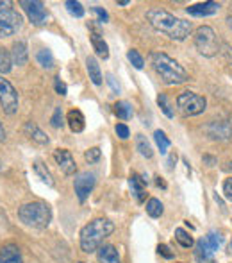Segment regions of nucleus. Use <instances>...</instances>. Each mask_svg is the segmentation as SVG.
<instances>
[{
  "mask_svg": "<svg viewBox=\"0 0 232 263\" xmlns=\"http://www.w3.org/2000/svg\"><path fill=\"white\" fill-rule=\"evenodd\" d=\"M157 104H159V107H161V109H163V113L166 115L168 118H174V111H172L170 104H168V99H166V95H164V93H161L159 97H157Z\"/></svg>",
  "mask_w": 232,
  "mask_h": 263,
  "instance_id": "nucleus-33",
  "label": "nucleus"
},
{
  "mask_svg": "<svg viewBox=\"0 0 232 263\" xmlns=\"http://www.w3.org/2000/svg\"><path fill=\"white\" fill-rule=\"evenodd\" d=\"M0 168H2V161H0Z\"/></svg>",
  "mask_w": 232,
  "mask_h": 263,
  "instance_id": "nucleus-49",
  "label": "nucleus"
},
{
  "mask_svg": "<svg viewBox=\"0 0 232 263\" xmlns=\"http://www.w3.org/2000/svg\"><path fill=\"white\" fill-rule=\"evenodd\" d=\"M93 13L97 14L98 22H102V24H106V22H109V13L104 9V7H98V6H95V7H93Z\"/></svg>",
  "mask_w": 232,
  "mask_h": 263,
  "instance_id": "nucleus-35",
  "label": "nucleus"
},
{
  "mask_svg": "<svg viewBox=\"0 0 232 263\" xmlns=\"http://www.w3.org/2000/svg\"><path fill=\"white\" fill-rule=\"evenodd\" d=\"M213 253H215V249L209 246L207 238L198 240V243H197V256H198V260H211Z\"/></svg>",
  "mask_w": 232,
  "mask_h": 263,
  "instance_id": "nucleus-22",
  "label": "nucleus"
},
{
  "mask_svg": "<svg viewBox=\"0 0 232 263\" xmlns=\"http://www.w3.org/2000/svg\"><path fill=\"white\" fill-rule=\"evenodd\" d=\"M20 6L24 7V11L27 13L31 24L34 25H43L47 24V9L43 6V2L39 0H20Z\"/></svg>",
  "mask_w": 232,
  "mask_h": 263,
  "instance_id": "nucleus-10",
  "label": "nucleus"
},
{
  "mask_svg": "<svg viewBox=\"0 0 232 263\" xmlns=\"http://www.w3.org/2000/svg\"><path fill=\"white\" fill-rule=\"evenodd\" d=\"M2 140H6V129H4L2 122H0V142H2Z\"/></svg>",
  "mask_w": 232,
  "mask_h": 263,
  "instance_id": "nucleus-45",
  "label": "nucleus"
},
{
  "mask_svg": "<svg viewBox=\"0 0 232 263\" xmlns=\"http://www.w3.org/2000/svg\"><path fill=\"white\" fill-rule=\"evenodd\" d=\"M115 231V224L108 218H95L80 229V249L91 254L102 247V242Z\"/></svg>",
  "mask_w": 232,
  "mask_h": 263,
  "instance_id": "nucleus-2",
  "label": "nucleus"
},
{
  "mask_svg": "<svg viewBox=\"0 0 232 263\" xmlns=\"http://www.w3.org/2000/svg\"><path fill=\"white\" fill-rule=\"evenodd\" d=\"M91 29H93V36H91V43H93V49L95 52H97L100 58L108 59L109 58V49H108V43L104 42V40L100 38V32L97 31V29L93 27V25H90Z\"/></svg>",
  "mask_w": 232,
  "mask_h": 263,
  "instance_id": "nucleus-20",
  "label": "nucleus"
},
{
  "mask_svg": "<svg viewBox=\"0 0 232 263\" xmlns=\"http://www.w3.org/2000/svg\"><path fill=\"white\" fill-rule=\"evenodd\" d=\"M146 213L152 218H159L163 215V202L159 199H149V202H146Z\"/></svg>",
  "mask_w": 232,
  "mask_h": 263,
  "instance_id": "nucleus-26",
  "label": "nucleus"
},
{
  "mask_svg": "<svg viewBox=\"0 0 232 263\" xmlns=\"http://www.w3.org/2000/svg\"><path fill=\"white\" fill-rule=\"evenodd\" d=\"M205 106H207L205 97L195 93V91H182L177 97V107L184 117H195V115L204 113Z\"/></svg>",
  "mask_w": 232,
  "mask_h": 263,
  "instance_id": "nucleus-6",
  "label": "nucleus"
},
{
  "mask_svg": "<svg viewBox=\"0 0 232 263\" xmlns=\"http://www.w3.org/2000/svg\"><path fill=\"white\" fill-rule=\"evenodd\" d=\"M54 159H56V163L59 165V168L62 170V174H65V176H72V174H75L77 163H75V159H73L70 151L56 149V151H54Z\"/></svg>",
  "mask_w": 232,
  "mask_h": 263,
  "instance_id": "nucleus-12",
  "label": "nucleus"
},
{
  "mask_svg": "<svg viewBox=\"0 0 232 263\" xmlns=\"http://www.w3.org/2000/svg\"><path fill=\"white\" fill-rule=\"evenodd\" d=\"M195 47L202 55L205 58H213V55L218 54L220 50V43H218V36L213 31L209 25H202L197 29L195 32Z\"/></svg>",
  "mask_w": 232,
  "mask_h": 263,
  "instance_id": "nucleus-5",
  "label": "nucleus"
},
{
  "mask_svg": "<svg viewBox=\"0 0 232 263\" xmlns=\"http://www.w3.org/2000/svg\"><path fill=\"white\" fill-rule=\"evenodd\" d=\"M205 238H207V242H209V246H211L213 247V249H218V246H220V238H218V235H216V233L215 231H213V233H209V235L207 236H205Z\"/></svg>",
  "mask_w": 232,
  "mask_h": 263,
  "instance_id": "nucleus-40",
  "label": "nucleus"
},
{
  "mask_svg": "<svg viewBox=\"0 0 232 263\" xmlns=\"http://www.w3.org/2000/svg\"><path fill=\"white\" fill-rule=\"evenodd\" d=\"M24 133L32 140V142L39 143V145H47V143H49V136H47L34 122H27V124L24 125Z\"/></svg>",
  "mask_w": 232,
  "mask_h": 263,
  "instance_id": "nucleus-15",
  "label": "nucleus"
},
{
  "mask_svg": "<svg viewBox=\"0 0 232 263\" xmlns=\"http://www.w3.org/2000/svg\"><path fill=\"white\" fill-rule=\"evenodd\" d=\"M220 4L216 2H202V4H193L187 7V14L191 16H211V14L218 13Z\"/></svg>",
  "mask_w": 232,
  "mask_h": 263,
  "instance_id": "nucleus-13",
  "label": "nucleus"
},
{
  "mask_svg": "<svg viewBox=\"0 0 232 263\" xmlns=\"http://www.w3.org/2000/svg\"><path fill=\"white\" fill-rule=\"evenodd\" d=\"M156 183H157V186H161V188H166V184H164V181H161V177H156Z\"/></svg>",
  "mask_w": 232,
  "mask_h": 263,
  "instance_id": "nucleus-46",
  "label": "nucleus"
},
{
  "mask_svg": "<svg viewBox=\"0 0 232 263\" xmlns=\"http://www.w3.org/2000/svg\"><path fill=\"white\" fill-rule=\"evenodd\" d=\"M108 83H109V86L113 88V91H120V84H116V81H115V76L113 73H108Z\"/></svg>",
  "mask_w": 232,
  "mask_h": 263,
  "instance_id": "nucleus-42",
  "label": "nucleus"
},
{
  "mask_svg": "<svg viewBox=\"0 0 232 263\" xmlns=\"http://www.w3.org/2000/svg\"><path fill=\"white\" fill-rule=\"evenodd\" d=\"M204 161L209 163V165H216V159L213 158V156H204Z\"/></svg>",
  "mask_w": 232,
  "mask_h": 263,
  "instance_id": "nucleus-44",
  "label": "nucleus"
},
{
  "mask_svg": "<svg viewBox=\"0 0 232 263\" xmlns=\"http://www.w3.org/2000/svg\"><path fill=\"white\" fill-rule=\"evenodd\" d=\"M32 168H34V172L39 176V179L43 181V183H47L49 186H54V179H52V174L47 170V166L43 165L41 161H34V165H32Z\"/></svg>",
  "mask_w": 232,
  "mask_h": 263,
  "instance_id": "nucleus-25",
  "label": "nucleus"
},
{
  "mask_svg": "<svg viewBox=\"0 0 232 263\" xmlns=\"http://www.w3.org/2000/svg\"><path fill=\"white\" fill-rule=\"evenodd\" d=\"M115 131H116V135L120 136L121 140H127L129 136H131V131H129V127L125 124H118L115 127Z\"/></svg>",
  "mask_w": 232,
  "mask_h": 263,
  "instance_id": "nucleus-36",
  "label": "nucleus"
},
{
  "mask_svg": "<svg viewBox=\"0 0 232 263\" xmlns=\"http://www.w3.org/2000/svg\"><path fill=\"white\" fill-rule=\"evenodd\" d=\"M136 149L139 151V154H141L143 158H152L154 156L152 147H150V143H149V140H146V136H143V135L136 136Z\"/></svg>",
  "mask_w": 232,
  "mask_h": 263,
  "instance_id": "nucleus-23",
  "label": "nucleus"
},
{
  "mask_svg": "<svg viewBox=\"0 0 232 263\" xmlns=\"http://www.w3.org/2000/svg\"><path fill=\"white\" fill-rule=\"evenodd\" d=\"M129 4H131L129 0H120V2H118V6H129Z\"/></svg>",
  "mask_w": 232,
  "mask_h": 263,
  "instance_id": "nucleus-47",
  "label": "nucleus"
},
{
  "mask_svg": "<svg viewBox=\"0 0 232 263\" xmlns=\"http://www.w3.org/2000/svg\"><path fill=\"white\" fill-rule=\"evenodd\" d=\"M86 66H88V73H90V79L93 81V84L100 86V84H102V72H100V66H98L97 59L88 58L86 59Z\"/></svg>",
  "mask_w": 232,
  "mask_h": 263,
  "instance_id": "nucleus-21",
  "label": "nucleus"
},
{
  "mask_svg": "<svg viewBox=\"0 0 232 263\" xmlns=\"http://www.w3.org/2000/svg\"><path fill=\"white\" fill-rule=\"evenodd\" d=\"M154 140H156L157 147H159L161 154H166L168 153V147H170V140L166 138V135H164L163 131H156L154 133Z\"/></svg>",
  "mask_w": 232,
  "mask_h": 263,
  "instance_id": "nucleus-30",
  "label": "nucleus"
},
{
  "mask_svg": "<svg viewBox=\"0 0 232 263\" xmlns=\"http://www.w3.org/2000/svg\"><path fill=\"white\" fill-rule=\"evenodd\" d=\"M98 261L100 263H120V254H118L116 247L108 243L98 249Z\"/></svg>",
  "mask_w": 232,
  "mask_h": 263,
  "instance_id": "nucleus-19",
  "label": "nucleus"
},
{
  "mask_svg": "<svg viewBox=\"0 0 232 263\" xmlns=\"http://www.w3.org/2000/svg\"><path fill=\"white\" fill-rule=\"evenodd\" d=\"M175 240L184 247V249H189V247L193 246V238L189 236V233L184 231V229H180V228L175 229Z\"/></svg>",
  "mask_w": 232,
  "mask_h": 263,
  "instance_id": "nucleus-28",
  "label": "nucleus"
},
{
  "mask_svg": "<svg viewBox=\"0 0 232 263\" xmlns=\"http://www.w3.org/2000/svg\"><path fill=\"white\" fill-rule=\"evenodd\" d=\"M229 25H230V27H232V16L229 18Z\"/></svg>",
  "mask_w": 232,
  "mask_h": 263,
  "instance_id": "nucleus-48",
  "label": "nucleus"
},
{
  "mask_svg": "<svg viewBox=\"0 0 232 263\" xmlns=\"http://www.w3.org/2000/svg\"><path fill=\"white\" fill-rule=\"evenodd\" d=\"M11 59H13V65H25L29 59V52H27V45L25 42H16L11 49Z\"/></svg>",
  "mask_w": 232,
  "mask_h": 263,
  "instance_id": "nucleus-17",
  "label": "nucleus"
},
{
  "mask_svg": "<svg viewBox=\"0 0 232 263\" xmlns=\"http://www.w3.org/2000/svg\"><path fill=\"white\" fill-rule=\"evenodd\" d=\"M11 65H13L11 54L7 52L6 49H2V47H0V73H7V72H9Z\"/></svg>",
  "mask_w": 232,
  "mask_h": 263,
  "instance_id": "nucleus-29",
  "label": "nucleus"
},
{
  "mask_svg": "<svg viewBox=\"0 0 232 263\" xmlns=\"http://www.w3.org/2000/svg\"><path fill=\"white\" fill-rule=\"evenodd\" d=\"M127 58H129V61L132 63V66L134 68H138V70H141L143 66H145V61H143V58H141V54L138 52V50H129L127 52Z\"/></svg>",
  "mask_w": 232,
  "mask_h": 263,
  "instance_id": "nucleus-32",
  "label": "nucleus"
},
{
  "mask_svg": "<svg viewBox=\"0 0 232 263\" xmlns=\"http://www.w3.org/2000/svg\"><path fill=\"white\" fill-rule=\"evenodd\" d=\"M36 59H38V63L43 66V68H52L54 66V55L50 50H47V49H43V50H39L38 55H36Z\"/></svg>",
  "mask_w": 232,
  "mask_h": 263,
  "instance_id": "nucleus-27",
  "label": "nucleus"
},
{
  "mask_svg": "<svg viewBox=\"0 0 232 263\" xmlns=\"http://www.w3.org/2000/svg\"><path fill=\"white\" fill-rule=\"evenodd\" d=\"M150 63H152V68L163 79L164 84H180L189 79L184 66L179 65L174 58H170L164 52H154L150 55Z\"/></svg>",
  "mask_w": 232,
  "mask_h": 263,
  "instance_id": "nucleus-3",
  "label": "nucleus"
},
{
  "mask_svg": "<svg viewBox=\"0 0 232 263\" xmlns=\"http://www.w3.org/2000/svg\"><path fill=\"white\" fill-rule=\"evenodd\" d=\"M50 122H52L54 127H61L62 125V113H61V107H56V111H54L52 118H50Z\"/></svg>",
  "mask_w": 232,
  "mask_h": 263,
  "instance_id": "nucleus-37",
  "label": "nucleus"
},
{
  "mask_svg": "<svg viewBox=\"0 0 232 263\" xmlns=\"http://www.w3.org/2000/svg\"><path fill=\"white\" fill-rule=\"evenodd\" d=\"M129 184H131V190H132V195L136 197V201L138 202H143L146 197V190H145V181L141 179V177L138 176V174H134V176H131V179H129Z\"/></svg>",
  "mask_w": 232,
  "mask_h": 263,
  "instance_id": "nucleus-18",
  "label": "nucleus"
},
{
  "mask_svg": "<svg viewBox=\"0 0 232 263\" xmlns=\"http://www.w3.org/2000/svg\"><path fill=\"white\" fill-rule=\"evenodd\" d=\"M54 86H56L57 93L61 95V97H65V95H66V84L61 81V77H56V79H54Z\"/></svg>",
  "mask_w": 232,
  "mask_h": 263,
  "instance_id": "nucleus-39",
  "label": "nucleus"
},
{
  "mask_svg": "<svg viewBox=\"0 0 232 263\" xmlns=\"http://www.w3.org/2000/svg\"><path fill=\"white\" fill-rule=\"evenodd\" d=\"M205 133H207L211 140L227 142V140L232 138V118H220V120H213L211 124L205 127Z\"/></svg>",
  "mask_w": 232,
  "mask_h": 263,
  "instance_id": "nucleus-9",
  "label": "nucleus"
},
{
  "mask_svg": "<svg viewBox=\"0 0 232 263\" xmlns=\"http://www.w3.org/2000/svg\"><path fill=\"white\" fill-rule=\"evenodd\" d=\"M66 122H68L70 129H72L73 133H82L84 127H86V118H84L82 111H79V109L68 111V115H66Z\"/></svg>",
  "mask_w": 232,
  "mask_h": 263,
  "instance_id": "nucleus-16",
  "label": "nucleus"
},
{
  "mask_svg": "<svg viewBox=\"0 0 232 263\" xmlns=\"http://www.w3.org/2000/svg\"><path fill=\"white\" fill-rule=\"evenodd\" d=\"M157 253H159L161 256L166 258V260H172V258H174V253L170 251V247L164 246V243H159V246H157Z\"/></svg>",
  "mask_w": 232,
  "mask_h": 263,
  "instance_id": "nucleus-38",
  "label": "nucleus"
},
{
  "mask_svg": "<svg viewBox=\"0 0 232 263\" xmlns=\"http://www.w3.org/2000/svg\"><path fill=\"white\" fill-rule=\"evenodd\" d=\"M115 115L118 118H121V120H129V118H132V115H134V109H132V106L129 104V102L120 101L115 104Z\"/></svg>",
  "mask_w": 232,
  "mask_h": 263,
  "instance_id": "nucleus-24",
  "label": "nucleus"
},
{
  "mask_svg": "<svg viewBox=\"0 0 232 263\" xmlns=\"http://www.w3.org/2000/svg\"><path fill=\"white\" fill-rule=\"evenodd\" d=\"M22 24H24V18L18 11H0V40L14 36L22 29Z\"/></svg>",
  "mask_w": 232,
  "mask_h": 263,
  "instance_id": "nucleus-7",
  "label": "nucleus"
},
{
  "mask_svg": "<svg viewBox=\"0 0 232 263\" xmlns=\"http://www.w3.org/2000/svg\"><path fill=\"white\" fill-rule=\"evenodd\" d=\"M18 218L29 228L45 229L52 220V211L45 202H27V204L18 208Z\"/></svg>",
  "mask_w": 232,
  "mask_h": 263,
  "instance_id": "nucleus-4",
  "label": "nucleus"
},
{
  "mask_svg": "<svg viewBox=\"0 0 232 263\" xmlns=\"http://www.w3.org/2000/svg\"><path fill=\"white\" fill-rule=\"evenodd\" d=\"M65 6H66V9H68V13L72 14V16H77V18L84 16V7H82V4H80V2H75V0H68Z\"/></svg>",
  "mask_w": 232,
  "mask_h": 263,
  "instance_id": "nucleus-31",
  "label": "nucleus"
},
{
  "mask_svg": "<svg viewBox=\"0 0 232 263\" xmlns=\"http://www.w3.org/2000/svg\"><path fill=\"white\" fill-rule=\"evenodd\" d=\"M95 174L91 172H82L75 177V183H73V188H75V195L79 199V202H86V199L90 197L91 190L95 188Z\"/></svg>",
  "mask_w": 232,
  "mask_h": 263,
  "instance_id": "nucleus-11",
  "label": "nucleus"
},
{
  "mask_svg": "<svg viewBox=\"0 0 232 263\" xmlns=\"http://www.w3.org/2000/svg\"><path fill=\"white\" fill-rule=\"evenodd\" d=\"M146 20L150 22V25H152L157 32H163L168 38L177 40V42L186 40L187 36H189L191 29H193L191 22L177 18L175 14L168 13V11H164V9H159V7L150 9L149 13H146Z\"/></svg>",
  "mask_w": 232,
  "mask_h": 263,
  "instance_id": "nucleus-1",
  "label": "nucleus"
},
{
  "mask_svg": "<svg viewBox=\"0 0 232 263\" xmlns=\"http://www.w3.org/2000/svg\"><path fill=\"white\" fill-rule=\"evenodd\" d=\"M230 249H232V242H230Z\"/></svg>",
  "mask_w": 232,
  "mask_h": 263,
  "instance_id": "nucleus-50",
  "label": "nucleus"
},
{
  "mask_svg": "<svg viewBox=\"0 0 232 263\" xmlns=\"http://www.w3.org/2000/svg\"><path fill=\"white\" fill-rule=\"evenodd\" d=\"M100 156H102V153L98 147H91V149H88L86 154H84V158H86L88 163H97L98 159H100Z\"/></svg>",
  "mask_w": 232,
  "mask_h": 263,
  "instance_id": "nucleus-34",
  "label": "nucleus"
},
{
  "mask_svg": "<svg viewBox=\"0 0 232 263\" xmlns=\"http://www.w3.org/2000/svg\"><path fill=\"white\" fill-rule=\"evenodd\" d=\"M223 195H225V199L232 201V177L225 179V183H223Z\"/></svg>",
  "mask_w": 232,
  "mask_h": 263,
  "instance_id": "nucleus-41",
  "label": "nucleus"
},
{
  "mask_svg": "<svg viewBox=\"0 0 232 263\" xmlns=\"http://www.w3.org/2000/svg\"><path fill=\"white\" fill-rule=\"evenodd\" d=\"M0 263H24L18 246H14V243H4L0 247Z\"/></svg>",
  "mask_w": 232,
  "mask_h": 263,
  "instance_id": "nucleus-14",
  "label": "nucleus"
},
{
  "mask_svg": "<svg viewBox=\"0 0 232 263\" xmlns=\"http://www.w3.org/2000/svg\"><path fill=\"white\" fill-rule=\"evenodd\" d=\"M79 263H84V261H79Z\"/></svg>",
  "mask_w": 232,
  "mask_h": 263,
  "instance_id": "nucleus-51",
  "label": "nucleus"
},
{
  "mask_svg": "<svg viewBox=\"0 0 232 263\" xmlns=\"http://www.w3.org/2000/svg\"><path fill=\"white\" fill-rule=\"evenodd\" d=\"M13 7V2L11 0H0V11H7Z\"/></svg>",
  "mask_w": 232,
  "mask_h": 263,
  "instance_id": "nucleus-43",
  "label": "nucleus"
},
{
  "mask_svg": "<svg viewBox=\"0 0 232 263\" xmlns=\"http://www.w3.org/2000/svg\"><path fill=\"white\" fill-rule=\"evenodd\" d=\"M0 106L7 115H14L18 111V93L13 84L4 77H0Z\"/></svg>",
  "mask_w": 232,
  "mask_h": 263,
  "instance_id": "nucleus-8",
  "label": "nucleus"
}]
</instances>
